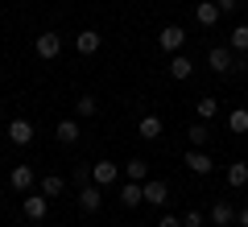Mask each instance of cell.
I'll list each match as a JSON object with an SVG mask.
<instances>
[{"label": "cell", "mask_w": 248, "mask_h": 227, "mask_svg": "<svg viewBox=\"0 0 248 227\" xmlns=\"http://www.w3.org/2000/svg\"><path fill=\"white\" fill-rule=\"evenodd\" d=\"M120 174H124V166H116V161H91V182L95 186H104V190H112L116 182H120Z\"/></svg>", "instance_id": "cell-1"}, {"label": "cell", "mask_w": 248, "mask_h": 227, "mask_svg": "<svg viewBox=\"0 0 248 227\" xmlns=\"http://www.w3.org/2000/svg\"><path fill=\"white\" fill-rule=\"evenodd\" d=\"M207 66H211L215 75H236V54H232V45H215V50H207Z\"/></svg>", "instance_id": "cell-2"}, {"label": "cell", "mask_w": 248, "mask_h": 227, "mask_svg": "<svg viewBox=\"0 0 248 227\" xmlns=\"http://www.w3.org/2000/svg\"><path fill=\"white\" fill-rule=\"evenodd\" d=\"M21 211H25L29 223H42V219L50 215V198H46L42 190H37V194H25V198H21Z\"/></svg>", "instance_id": "cell-3"}, {"label": "cell", "mask_w": 248, "mask_h": 227, "mask_svg": "<svg viewBox=\"0 0 248 227\" xmlns=\"http://www.w3.org/2000/svg\"><path fill=\"white\" fill-rule=\"evenodd\" d=\"M75 202H79V211H87V215H95V211L104 207V186H95V182L79 186V194H75Z\"/></svg>", "instance_id": "cell-4"}, {"label": "cell", "mask_w": 248, "mask_h": 227, "mask_svg": "<svg viewBox=\"0 0 248 227\" xmlns=\"http://www.w3.org/2000/svg\"><path fill=\"white\" fill-rule=\"evenodd\" d=\"M182 166L190 169V174H199V178H207L215 169V161H211V153H207V149H190V153H186L182 157Z\"/></svg>", "instance_id": "cell-5"}, {"label": "cell", "mask_w": 248, "mask_h": 227, "mask_svg": "<svg viewBox=\"0 0 248 227\" xmlns=\"http://www.w3.org/2000/svg\"><path fill=\"white\" fill-rule=\"evenodd\" d=\"M157 45H161L166 54H182V45H186V29H182V25H166V29L157 33Z\"/></svg>", "instance_id": "cell-6"}, {"label": "cell", "mask_w": 248, "mask_h": 227, "mask_svg": "<svg viewBox=\"0 0 248 227\" xmlns=\"http://www.w3.org/2000/svg\"><path fill=\"white\" fill-rule=\"evenodd\" d=\"M33 50H37V58H42V62H54V58L62 54V37H58V33H37Z\"/></svg>", "instance_id": "cell-7"}, {"label": "cell", "mask_w": 248, "mask_h": 227, "mask_svg": "<svg viewBox=\"0 0 248 227\" xmlns=\"http://www.w3.org/2000/svg\"><path fill=\"white\" fill-rule=\"evenodd\" d=\"M33 182H37L33 166H13V169H9V186H13L17 194H29V190H33Z\"/></svg>", "instance_id": "cell-8"}, {"label": "cell", "mask_w": 248, "mask_h": 227, "mask_svg": "<svg viewBox=\"0 0 248 227\" xmlns=\"http://www.w3.org/2000/svg\"><path fill=\"white\" fill-rule=\"evenodd\" d=\"M99 45H104L99 29H79V33H75V54H83V58H91Z\"/></svg>", "instance_id": "cell-9"}, {"label": "cell", "mask_w": 248, "mask_h": 227, "mask_svg": "<svg viewBox=\"0 0 248 227\" xmlns=\"http://www.w3.org/2000/svg\"><path fill=\"white\" fill-rule=\"evenodd\" d=\"M211 223L215 227H232L236 223V202L232 198H215L211 202Z\"/></svg>", "instance_id": "cell-10"}, {"label": "cell", "mask_w": 248, "mask_h": 227, "mask_svg": "<svg viewBox=\"0 0 248 227\" xmlns=\"http://www.w3.org/2000/svg\"><path fill=\"white\" fill-rule=\"evenodd\" d=\"M219 17H223V13H219L215 0H199V4H195V21L203 29H215V25H219Z\"/></svg>", "instance_id": "cell-11"}, {"label": "cell", "mask_w": 248, "mask_h": 227, "mask_svg": "<svg viewBox=\"0 0 248 227\" xmlns=\"http://www.w3.org/2000/svg\"><path fill=\"white\" fill-rule=\"evenodd\" d=\"M141 202H145V182H128V178H124V186H120V207L137 211Z\"/></svg>", "instance_id": "cell-12"}, {"label": "cell", "mask_w": 248, "mask_h": 227, "mask_svg": "<svg viewBox=\"0 0 248 227\" xmlns=\"http://www.w3.org/2000/svg\"><path fill=\"white\" fill-rule=\"evenodd\" d=\"M145 202H149V207H166L170 202V186L157 182V178H149V182H145Z\"/></svg>", "instance_id": "cell-13"}, {"label": "cell", "mask_w": 248, "mask_h": 227, "mask_svg": "<svg viewBox=\"0 0 248 227\" xmlns=\"http://www.w3.org/2000/svg\"><path fill=\"white\" fill-rule=\"evenodd\" d=\"M195 75V58H186V54H170V79H190Z\"/></svg>", "instance_id": "cell-14"}, {"label": "cell", "mask_w": 248, "mask_h": 227, "mask_svg": "<svg viewBox=\"0 0 248 227\" xmlns=\"http://www.w3.org/2000/svg\"><path fill=\"white\" fill-rule=\"evenodd\" d=\"M9 140H13V145H29V140H33V124H29L25 116L9 120Z\"/></svg>", "instance_id": "cell-15"}, {"label": "cell", "mask_w": 248, "mask_h": 227, "mask_svg": "<svg viewBox=\"0 0 248 227\" xmlns=\"http://www.w3.org/2000/svg\"><path fill=\"white\" fill-rule=\"evenodd\" d=\"M54 136H58V145H79V120H58L54 124Z\"/></svg>", "instance_id": "cell-16"}, {"label": "cell", "mask_w": 248, "mask_h": 227, "mask_svg": "<svg viewBox=\"0 0 248 227\" xmlns=\"http://www.w3.org/2000/svg\"><path fill=\"white\" fill-rule=\"evenodd\" d=\"M161 128H166V124H161V116H141V124H137V132H141V140H161Z\"/></svg>", "instance_id": "cell-17"}, {"label": "cell", "mask_w": 248, "mask_h": 227, "mask_svg": "<svg viewBox=\"0 0 248 227\" xmlns=\"http://www.w3.org/2000/svg\"><path fill=\"white\" fill-rule=\"evenodd\" d=\"M124 178H128V182H149V161L145 157H128L124 161Z\"/></svg>", "instance_id": "cell-18"}, {"label": "cell", "mask_w": 248, "mask_h": 227, "mask_svg": "<svg viewBox=\"0 0 248 227\" xmlns=\"http://www.w3.org/2000/svg\"><path fill=\"white\" fill-rule=\"evenodd\" d=\"M186 140H190V149H207V140H211L207 120H195V124H190V128H186Z\"/></svg>", "instance_id": "cell-19"}, {"label": "cell", "mask_w": 248, "mask_h": 227, "mask_svg": "<svg viewBox=\"0 0 248 227\" xmlns=\"http://www.w3.org/2000/svg\"><path fill=\"white\" fill-rule=\"evenodd\" d=\"M228 186H232V190L248 186V161H232V166H228Z\"/></svg>", "instance_id": "cell-20"}, {"label": "cell", "mask_w": 248, "mask_h": 227, "mask_svg": "<svg viewBox=\"0 0 248 227\" xmlns=\"http://www.w3.org/2000/svg\"><path fill=\"white\" fill-rule=\"evenodd\" d=\"M62 190H66V178H62V174H46L42 178V194H46V198H58Z\"/></svg>", "instance_id": "cell-21"}, {"label": "cell", "mask_w": 248, "mask_h": 227, "mask_svg": "<svg viewBox=\"0 0 248 227\" xmlns=\"http://www.w3.org/2000/svg\"><path fill=\"white\" fill-rule=\"evenodd\" d=\"M228 45H232V54H248V25H236L228 33Z\"/></svg>", "instance_id": "cell-22"}, {"label": "cell", "mask_w": 248, "mask_h": 227, "mask_svg": "<svg viewBox=\"0 0 248 227\" xmlns=\"http://www.w3.org/2000/svg\"><path fill=\"white\" fill-rule=\"evenodd\" d=\"M195 112H199V120H207V124H211L215 116H219V99L203 95V99H199V104H195Z\"/></svg>", "instance_id": "cell-23"}, {"label": "cell", "mask_w": 248, "mask_h": 227, "mask_svg": "<svg viewBox=\"0 0 248 227\" xmlns=\"http://www.w3.org/2000/svg\"><path fill=\"white\" fill-rule=\"evenodd\" d=\"M99 112V104H95V95H79L75 99V116H83V120H91V116Z\"/></svg>", "instance_id": "cell-24"}, {"label": "cell", "mask_w": 248, "mask_h": 227, "mask_svg": "<svg viewBox=\"0 0 248 227\" xmlns=\"http://www.w3.org/2000/svg\"><path fill=\"white\" fill-rule=\"evenodd\" d=\"M228 128L232 132H248V107H232L228 112Z\"/></svg>", "instance_id": "cell-25"}, {"label": "cell", "mask_w": 248, "mask_h": 227, "mask_svg": "<svg viewBox=\"0 0 248 227\" xmlns=\"http://www.w3.org/2000/svg\"><path fill=\"white\" fill-rule=\"evenodd\" d=\"M182 223H186V227H203V211H186Z\"/></svg>", "instance_id": "cell-26"}, {"label": "cell", "mask_w": 248, "mask_h": 227, "mask_svg": "<svg viewBox=\"0 0 248 227\" xmlns=\"http://www.w3.org/2000/svg\"><path fill=\"white\" fill-rule=\"evenodd\" d=\"M157 227H186V223H182L178 215H161V219H157Z\"/></svg>", "instance_id": "cell-27"}, {"label": "cell", "mask_w": 248, "mask_h": 227, "mask_svg": "<svg viewBox=\"0 0 248 227\" xmlns=\"http://www.w3.org/2000/svg\"><path fill=\"white\" fill-rule=\"evenodd\" d=\"M215 4H219V13H236L240 9V0H215Z\"/></svg>", "instance_id": "cell-28"}, {"label": "cell", "mask_w": 248, "mask_h": 227, "mask_svg": "<svg viewBox=\"0 0 248 227\" xmlns=\"http://www.w3.org/2000/svg\"><path fill=\"white\" fill-rule=\"evenodd\" d=\"M236 223H240V227H248V202H244V207H236Z\"/></svg>", "instance_id": "cell-29"}, {"label": "cell", "mask_w": 248, "mask_h": 227, "mask_svg": "<svg viewBox=\"0 0 248 227\" xmlns=\"http://www.w3.org/2000/svg\"><path fill=\"white\" fill-rule=\"evenodd\" d=\"M0 120H4V104H0Z\"/></svg>", "instance_id": "cell-30"}]
</instances>
